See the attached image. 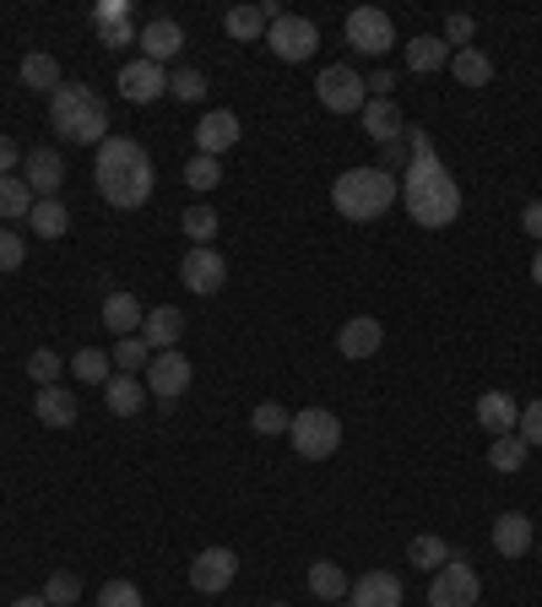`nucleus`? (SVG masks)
Wrapping results in <instances>:
<instances>
[{
  "label": "nucleus",
  "mask_w": 542,
  "mask_h": 607,
  "mask_svg": "<svg viewBox=\"0 0 542 607\" xmlns=\"http://www.w3.org/2000/svg\"><path fill=\"white\" fill-rule=\"evenodd\" d=\"M266 43H272V55L277 60H288V66H298V60H309L315 49H321V28L309 22V17H277L272 28H266Z\"/></svg>",
  "instance_id": "8"
},
{
  "label": "nucleus",
  "mask_w": 542,
  "mask_h": 607,
  "mask_svg": "<svg viewBox=\"0 0 542 607\" xmlns=\"http://www.w3.org/2000/svg\"><path fill=\"white\" fill-rule=\"evenodd\" d=\"M515 418H521V402L510 396V391H483L477 396V423H483V434H515Z\"/></svg>",
  "instance_id": "21"
},
{
  "label": "nucleus",
  "mask_w": 542,
  "mask_h": 607,
  "mask_svg": "<svg viewBox=\"0 0 542 607\" xmlns=\"http://www.w3.org/2000/svg\"><path fill=\"white\" fill-rule=\"evenodd\" d=\"M266 607H288V603H266Z\"/></svg>",
  "instance_id": "55"
},
{
  "label": "nucleus",
  "mask_w": 542,
  "mask_h": 607,
  "mask_svg": "<svg viewBox=\"0 0 542 607\" xmlns=\"http://www.w3.org/2000/svg\"><path fill=\"white\" fill-rule=\"evenodd\" d=\"M407 153H413V158H440V153H434V136H428V130H407Z\"/></svg>",
  "instance_id": "49"
},
{
  "label": "nucleus",
  "mask_w": 542,
  "mask_h": 607,
  "mask_svg": "<svg viewBox=\"0 0 542 607\" xmlns=\"http://www.w3.org/2000/svg\"><path fill=\"white\" fill-rule=\"evenodd\" d=\"M347 43L358 55H385V49H396V28L380 6H358V11H347Z\"/></svg>",
  "instance_id": "10"
},
{
  "label": "nucleus",
  "mask_w": 542,
  "mask_h": 607,
  "mask_svg": "<svg viewBox=\"0 0 542 607\" xmlns=\"http://www.w3.org/2000/svg\"><path fill=\"white\" fill-rule=\"evenodd\" d=\"M407 559H413L417 569H428V575H434V569L451 565V548H445V537H428V531H423V537H413Z\"/></svg>",
  "instance_id": "34"
},
{
  "label": "nucleus",
  "mask_w": 542,
  "mask_h": 607,
  "mask_svg": "<svg viewBox=\"0 0 542 607\" xmlns=\"http://www.w3.org/2000/svg\"><path fill=\"white\" fill-rule=\"evenodd\" d=\"M521 228H526L532 239H542V202H526V212H521Z\"/></svg>",
  "instance_id": "51"
},
{
  "label": "nucleus",
  "mask_w": 542,
  "mask_h": 607,
  "mask_svg": "<svg viewBox=\"0 0 542 607\" xmlns=\"http://www.w3.org/2000/svg\"><path fill=\"white\" fill-rule=\"evenodd\" d=\"M223 28H228V39H239V43H255V39H266V11L260 6H228V17H223Z\"/></svg>",
  "instance_id": "28"
},
{
  "label": "nucleus",
  "mask_w": 542,
  "mask_h": 607,
  "mask_svg": "<svg viewBox=\"0 0 542 607\" xmlns=\"http://www.w3.org/2000/svg\"><path fill=\"white\" fill-rule=\"evenodd\" d=\"M98 607H141V586L109 580V586H98Z\"/></svg>",
  "instance_id": "43"
},
{
  "label": "nucleus",
  "mask_w": 542,
  "mask_h": 607,
  "mask_svg": "<svg viewBox=\"0 0 542 607\" xmlns=\"http://www.w3.org/2000/svg\"><path fill=\"white\" fill-rule=\"evenodd\" d=\"M179 336H185V310H174V304H158V310H147V321H141V342H147L152 353H168V347H179Z\"/></svg>",
  "instance_id": "18"
},
{
  "label": "nucleus",
  "mask_w": 542,
  "mask_h": 607,
  "mask_svg": "<svg viewBox=\"0 0 542 607\" xmlns=\"http://www.w3.org/2000/svg\"><path fill=\"white\" fill-rule=\"evenodd\" d=\"M179 283L190 287V293H201V298H211L217 287L228 283V261L211 244H190L185 261H179Z\"/></svg>",
  "instance_id": "9"
},
{
  "label": "nucleus",
  "mask_w": 542,
  "mask_h": 607,
  "mask_svg": "<svg viewBox=\"0 0 542 607\" xmlns=\"http://www.w3.org/2000/svg\"><path fill=\"white\" fill-rule=\"evenodd\" d=\"M49 125H55V136H66L77 147H104L109 141V109H104V98L92 87H82V81H60L55 87Z\"/></svg>",
  "instance_id": "3"
},
{
  "label": "nucleus",
  "mask_w": 542,
  "mask_h": 607,
  "mask_svg": "<svg viewBox=\"0 0 542 607\" xmlns=\"http://www.w3.org/2000/svg\"><path fill=\"white\" fill-rule=\"evenodd\" d=\"M402 206L417 228H451L461 217V185L445 158H413L402 168Z\"/></svg>",
  "instance_id": "2"
},
{
  "label": "nucleus",
  "mask_w": 542,
  "mask_h": 607,
  "mask_svg": "<svg viewBox=\"0 0 542 607\" xmlns=\"http://www.w3.org/2000/svg\"><path fill=\"white\" fill-rule=\"evenodd\" d=\"M477 597H483V580L456 554H451V565L434 569V580H428V607H477Z\"/></svg>",
  "instance_id": "7"
},
{
  "label": "nucleus",
  "mask_w": 542,
  "mask_h": 607,
  "mask_svg": "<svg viewBox=\"0 0 542 607\" xmlns=\"http://www.w3.org/2000/svg\"><path fill=\"white\" fill-rule=\"evenodd\" d=\"M92 185H98V196H104L109 206L130 212V206L152 202L158 174H152V158H147V147H141V141H130V136H109V141L98 147Z\"/></svg>",
  "instance_id": "1"
},
{
  "label": "nucleus",
  "mask_w": 542,
  "mask_h": 607,
  "mask_svg": "<svg viewBox=\"0 0 542 607\" xmlns=\"http://www.w3.org/2000/svg\"><path fill=\"white\" fill-rule=\"evenodd\" d=\"M364 87H375V98H391V87H396V77H391V71H375V77L364 81Z\"/></svg>",
  "instance_id": "52"
},
{
  "label": "nucleus",
  "mask_w": 542,
  "mask_h": 607,
  "mask_svg": "<svg viewBox=\"0 0 542 607\" xmlns=\"http://www.w3.org/2000/svg\"><path fill=\"white\" fill-rule=\"evenodd\" d=\"M33 202H39V196L22 185V174H0V228H11L17 217H28Z\"/></svg>",
  "instance_id": "26"
},
{
  "label": "nucleus",
  "mask_w": 542,
  "mask_h": 607,
  "mask_svg": "<svg viewBox=\"0 0 542 607\" xmlns=\"http://www.w3.org/2000/svg\"><path fill=\"white\" fill-rule=\"evenodd\" d=\"M120 92H126L130 104H158V98L168 92L164 66H152V60H130L126 71H120Z\"/></svg>",
  "instance_id": "17"
},
{
  "label": "nucleus",
  "mask_w": 542,
  "mask_h": 607,
  "mask_svg": "<svg viewBox=\"0 0 542 607\" xmlns=\"http://www.w3.org/2000/svg\"><path fill=\"white\" fill-rule=\"evenodd\" d=\"M532 283L542 287V249H538V255H532Z\"/></svg>",
  "instance_id": "53"
},
{
  "label": "nucleus",
  "mask_w": 542,
  "mask_h": 607,
  "mask_svg": "<svg viewBox=\"0 0 542 607\" xmlns=\"http://www.w3.org/2000/svg\"><path fill=\"white\" fill-rule=\"evenodd\" d=\"M451 71H456L461 87H489V81H494V60H489L483 49H456V55H451Z\"/></svg>",
  "instance_id": "29"
},
{
  "label": "nucleus",
  "mask_w": 542,
  "mask_h": 607,
  "mask_svg": "<svg viewBox=\"0 0 542 607\" xmlns=\"http://www.w3.org/2000/svg\"><path fill=\"white\" fill-rule=\"evenodd\" d=\"M33 412H39V423H49V429H71L77 423V396L66 385H39Z\"/></svg>",
  "instance_id": "23"
},
{
  "label": "nucleus",
  "mask_w": 542,
  "mask_h": 607,
  "mask_svg": "<svg viewBox=\"0 0 542 607\" xmlns=\"http://www.w3.org/2000/svg\"><path fill=\"white\" fill-rule=\"evenodd\" d=\"M141 321H147V310H141V298H136V293H109V298H104V325H109L115 336L141 331Z\"/></svg>",
  "instance_id": "24"
},
{
  "label": "nucleus",
  "mask_w": 542,
  "mask_h": 607,
  "mask_svg": "<svg viewBox=\"0 0 542 607\" xmlns=\"http://www.w3.org/2000/svg\"><path fill=\"white\" fill-rule=\"evenodd\" d=\"M185 49V28L179 22H168V17H152L147 28H141V60H152V66H164Z\"/></svg>",
  "instance_id": "19"
},
{
  "label": "nucleus",
  "mask_w": 542,
  "mask_h": 607,
  "mask_svg": "<svg viewBox=\"0 0 542 607\" xmlns=\"http://www.w3.org/2000/svg\"><path fill=\"white\" fill-rule=\"evenodd\" d=\"M489 537H494V554H504V559H526L532 554V521L521 510H504Z\"/></svg>",
  "instance_id": "22"
},
{
  "label": "nucleus",
  "mask_w": 542,
  "mask_h": 607,
  "mask_svg": "<svg viewBox=\"0 0 542 607\" xmlns=\"http://www.w3.org/2000/svg\"><path fill=\"white\" fill-rule=\"evenodd\" d=\"M22 185L39 196V202H55L60 196V185H66V163L55 147H33L28 158H22Z\"/></svg>",
  "instance_id": "13"
},
{
  "label": "nucleus",
  "mask_w": 542,
  "mask_h": 607,
  "mask_svg": "<svg viewBox=\"0 0 542 607\" xmlns=\"http://www.w3.org/2000/svg\"><path fill=\"white\" fill-rule=\"evenodd\" d=\"M288 440L304 461H326V456H336V446H342V418L326 412V407H304V412H293Z\"/></svg>",
  "instance_id": "5"
},
{
  "label": "nucleus",
  "mask_w": 542,
  "mask_h": 607,
  "mask_svg": "<svg viewBox=\"0 0 542 607\" xmlns=\"http://www.w3.org/2000/svg\"><path fill=\"white\" fill-rule=\"evenodd\" d=\"M92 22H98V28H115V22H130V6H126V0H109V6H98V11H92Z\"/></svg>",
  "instance_id": "47"
},
{
  "label": "nucleus",
  "mask_w": 542,
  "mask_h": 607,
  "mask_svg": "<svg viewBox=\"0 0 542 607\" xmlns=\"http://www.w3.org/2000/svg\"><path fill=\"white\" fill-rule=\"evenodd\" d=\"M185 239L190 244L217 239V212H211V206H190V212H185Z\"/></svg>",
  "instance_id": "41"
},
{
  "label": "nucleus",
  "mask_w": 542,
  "mask_h": 607,
  "mask_svg": "<svg viewBox=\"0 0 542 607\" xmlns=\"http://www.w3.org/2000/svg\"><path fill=\"white\" fill-rule=\"evenodd\" d=\"M234 575H239V554H234V548H201L196 565H190V586H196L201 597H217V591L234 586Z\"/></svg>",
  "instance_id": "11"
},
{
  "label": "nucleus",
  "mask_w": 542,
  "mask_h": 607,
  "mask_svg": "<svg viewBox=\"0 0 542 607\" xmlns=\"http://www.w3.org/2000/svg\"><path fill=\"white\" fill-rule=\"evenodd\" d=\"M309 591H315L321 603H342V597L353 591V580H347V569H342V565L315 559V565H309Z\"/></svg>",
  "instance_id": "27"
},
{
  "label": "nucleus",
  "mask_w": 542,
  "mask_h": 607,
  "mask_svg": "<svg viewBox=\"0 0 542 607\" xmlns=\"http://www.w3.org/2000/svg\"><path fill=\"white\" fill-rule=\"evenodd\" d=\"M77 597H82V580H77L71 569H55V575H49V586H43V603H49V607H71Z\"/></svg>",
  "instance_id": "38"
},
{
  "label": "nucleus",
  "mask_w": 542,
  "mask_h": 607,
  "mask_svg": "<svg viewBox=\"0 0 542 607\" xmlns=\"http://www.w3.org/2000/svg\"><path fill=\"white\" fill-rule=\"evenodd\" d=\"M380 342H385V325L375 315H358V321L342 325V336H336V353L342 359H353V364H364V359H375Z\"/></svg>",
  "instance_id": "14"
},
{
  "label": "nucleus",
  "mask_w": 542,
  "mask_h": 607,
  "mask_svg": "<svg viewBox=\"0 0 542 607\" xmlns=\"http://www.w3.org/2000/svg\"><path fill=\"white\" fill-rule=\"evenodd\" d=\"M22 239H17V228H0V272H17L22 266Z\"/></svg>",
  "instance_id": "46"
},
{
  "label": "nucleus",
  "mask_w": 542,
  "mask_h": 607,
  "mask_svg": "<svg viewBox=\"0 0 542 607\" xmlns=\"http://www.w3.org/2000/svg\"><path fill=\"white\" fill-rule=\"evenodd\" d=\"M234 141H239V115H234V109H211V115H201V125H196L201 158H223Z\"/></svg>",
  "instance_id": "15"
},
{
  "label": "nucleus",
  "mask_w": 542,
  "mask_h": 607,
  "mask_svg": "<svg viewBox=\"0 0 542 607\" xmlns=\"http://www.w3.org/2000/svg\"><path fill=\"white\" fill-rule=\"evenodd\" d=\"M104 407H109L115 418L141 412V380H136V374H115V380L104 385Z\"/></svg>",
  "instance_id": "30"
},
{
  "label": "nucleus",
  "mask_w": 542,
  "mask_h": 607,
  "mask_svg": "<svg viewBox=\"0 0 542 607\" xmlns=\"http://www.w3.org/2000/svg\"><path fill=\"white\" fill-rule=\"evenodd\" d=\"M168 92H174L179 104H201V98H207V77H201L196 66H179V71L168 77Z\"/></svg>",
  "instance_id": "37"
},
{
  "label": "nucleus",
  "mask_w": 542,
  "mask_h": 607,
  "mask_svg": "<svg viewBox=\"0 0 542 607\" xmlns=\"http://www.w3.org/2000/svg\"><path fill=\"white\" fill-rule=\"evenodd\" d=\"M11 607H49V603H43V597H17Z\"/></svg>",
  "instance_id": "54"
},
{
  "label": "nucleus",
  "mask_w": 542,
  "mask_h": 607,
  "mask_svg": "<svg viewBox=\"0 0 542 607\" xmlns=\"http://www.w3.org/2000/svg\"><path fill=\"white\" fill-rule=\"evenodd\" d=\"M190 380H196V369H190V359H185L179 347L152 353V364H147V391H158V402H174L179 391H190Z\"/></svg>",
  "instance_id": "12"
},
{
  "label": "nucleus",
  "mask_w": 542,
  "mask_h": 607,
  "mask_svg": "<svg viewBox=\"0 0 542 607\" xmlns=\"http://www.w3.org/2000/svg\"><path fill=\"white\" fill-rule=\"evenodd\" d=\"M396 196H402V185L385 168H347V174H336L332 185V206L347 223H375V217H385L396 206Z\"/></svg>",
  "instance_id": "4"
},
{
  "label": "nucleus",
  "mask_w": 542,
  "mask_h": 607,
  "mask_svg": "<svg viewBox=\"0 0 542 607\" xmlns=\"http://www.w3.org/2000/svg\"><path fill=\"white\" fill-rule=\"evenodd\" d=\"M217 179H223V163L217 158H201V153H196V158L185 163V185H190V190H217Z\"/></svg>",
  "instance_id": "40"
},
{
  "label": "nucleus",
  "mask_w": 542,
  "mask_h": 607,
  "mask_svg": "<svg viewBox=\"0 0 542 607\" xmlns=\"http://www.w3.org/2000/svg\"><path fill=\"white\" fill-rule=\"evenodd\" d=\"M358 125L375 136L380 147H391V141H402V136H407V125H402V109H396V98H369V104H364V115H358Z\"/></svg>",
  "instance_id": "20"
},
{
  "label": "nucleus",
  "mask_w": 542,
  "mask_h": 607,
  "mask_svg": "<svg viewBox=\"0 0 542 607\" xmlns=\"http://www.w3.org/2000/svg\"><path fill=\"white\" fill-rule=\"evenodd\" d=\"M28 228H33L39 239H60V234L71 228V212L60 206V196H55V202H33V212H28Z\"/></svg>",
  "instance_id": "31"
},
{
  "label": "nucleus",
  "mask_w": 542,
  "mask_h": 607,
  "mask_svg": "<svg viewBox=\"0 0 542 607\" xmlns=\"http://www.w3.org/2000/svg\"><path fill=\"white\" fill-rule=\"evenodd\" d=\"M347 603L353 607H402V580H396L391 569H369V575L353 580Z\"/></svg>",
  "instance_id": "16"
},
{
  "label": "nucleus",
  "mask_w": 542,
  "mask_h": 607,
  "mask_svg": "<svg viewBox=\"0 0 542 607\" xmlns=\"http://www.w3.org/2000/svg\"><path fill=\"white\" fill-rule=\"evenodd\" d=\"M22 87L55 92V87H60V60H55V55H28V60H22Z\"/></svg>",
  "instance_id": "33"
},
{
  "label": "nucleus",
  "mask_w": 542,
  "mask_h": 607,
  "mask_svg": "<svg viewBox=\"0 0 542 607\" xmlns=\"http://www.w3.org/2000/svg\"><path fill=\"white\" fill-rule=\"evenodd\" d=\"M538 559H542V542H538Z\"/></svg>",
  "instance_id": "56"
},
{
  "label": "nucleus",
  "mask_w": 542,
  "mask_h": 607,
  "mask_svg": "<svg viewBox=\"0 0 542 607\" xmlns=\"http://www.w3.org/2000/svg\"><path fill=\"white\" fill-rule=\"evenodd\" d=\"M521 461H526V440H521V434H500V440L489 446V467H494V472H521Z\"/></svg>",
  "instance_id": "35"
},
{
  "label": "nucleus",
  "mask_w": 542,
  "mask_h": 607,
  "mask_svg": "<svg viewBox=\"0 0 542 607\" xmlns=\"http://www.w3.org/2000/svg\"><path fill=\"white\" fill-rule=\"evenodd\" d=\"M515 434L526 440V450L542 446V396H538V402H526V407H521V418H515Z\"/></svg>",
  "instance_id": "44"
},
{
  "label": "nucleus",
  "mask_w": 542,
  "mask_h": 607,
  "mask_svg": "<svg viewBox=\"0 0 542 607\" xmlns=\"http://www.w3.org/2000/svg\"><path fill=\"white\" fill-rule=\"evenodd\" d=\"M98 39L109 43V49H120V43L141 39V28H136V22H115V28H98Z\"/></svg>",
  "instance_id": "48"
},
{
  "label": "nucleus",
  "mask_w": 542,
  "mask_h": 607,
  "mask_svg": "<svg viewBox=\"0 0 542 607\" xmlns=\"http://www.w3.org/2000/svg\"><path fill=\"white\" fill-rule=\"evenodd\" d=\"M109 359H115V369H120V374H141V369L152 364V347H147L141 336H120V347H115Z\"/></svg>",
  "instance_id": "36"
},
{
  "label": "nucleus",
  "mask_w": 542,
  "mask_h": 607,
  "mask_svg": "<svg viewBox=\"0 0 542 607\" xmlns=\"http://www.w3.org/2000/svg\"><path fill=\"white\" fill-rule=\"evenodd\" d=\"M28 374H33V385H60V374H66V359H60L55 347H39V353L28 359Z\"/></svg>",
  "instance_id": "39"
},
{
  "label": "nucleus",
  "mask_w": 542,
  "mask_h": 607,
  "mask_svg": "<svg viewBox=\"0 0 542 607\" xmlns=\"http://www.w3.org/2000/svg\"><path fill=\"white\" fill-rule=\"evenodd\" d=\"M402 60H407V71L428 77V71H440V66L451 60V49H445V39L423 33V39H407V43H402Z\"/></svg>",
  "instance_id": "25"
},
{
  "label": "nucleus",
  "mask_w": 542,
  "mask_h": 607,
  "mask_svg": "<svg viewBox=\"0 0 542 607\" xmlns=\"http://www.w3.org/2000/svg\"><path fill=\"white\" fill-rule=\"evenodd\" d=\"M17 163H22L17 141H11V136H0V174H17Z\"/></svg>",
  "instance_id": "50"
},
{
  "label": "nucleus",
  "mask_w": 542,
  "mask_h": 607,
  "mask_svg": "<svg viewBox=\"0 0 542 607\" xmlns=\"http://www.w3.org/2000/svg\"><path fill=\"white\" fill-rule=\"evenodd\" d=\"M472 33H477V22L466 17V11H451L445 17V49L456 43V49H472Z\"/></svg>",
  "instance_id": "45"
},
{
  "label": "nucleus",
  "mask_w": 542,
  "mask_h": 607,
  "mask_svg": "<svg viewBox=\"0 0 542 607\" xmlns=\"http://www.w3.org/2000/svg\"><path fill=\"white\" fill-rule=\"evenodd\" d=\"M288 423H293V412H283L277 402H260L250 412V429H255V434H288Z\"/></svg>",
  "instance_id": "42"
},
{
  "label": "nucleus",
  "mask_w": 542,
  "mask_h": 607,
  "mask_svg": "<svg viewBox=\"0 0 542 607\" xmlns=\"http://www.w3.org/2000/svg\"><path fill=\"white\" fill-rule=\"evenodd\" d=\"M71 374H77V380H87V385H98V391H104V385L115 380V359H109L104 347H82V353L71 359Z\"/></svg>",
  "instance_id": "32"
},
{
  "label": "nucleus",
  "mask_w": 542,
  "mask_h": 607,
  "mask_svg": "<svg viewBox=\"0 0 542 607\" xmlns=\"http://www.w3.org/2000/svg\"><path fill=\"white\" fill-rule=\"evenodd\" d=\"M315 98H321V109H332V115H364L369 87H364V77H358L353 66H326V71L315 77Z\"/></svg>",
  "instance_id": "6"
}]
</instances>
